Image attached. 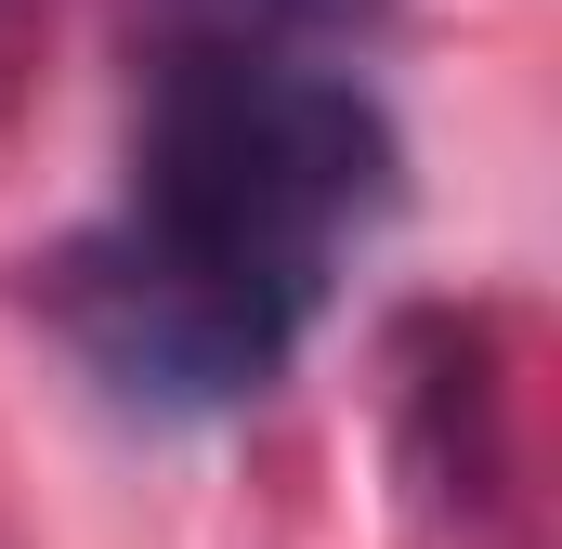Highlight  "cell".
<instances>
[{
  "mask_svg": "<svg viewBox=\"0 0 562 549\" xmlns=\"http://www.w3.org/2000/svg\"><path fill=\"white\" fill-rule=\"evenodd\" d=\"M393 197V132L353 79L276 40H170L132 223L66 262V340L132 406H236L314 327L340 249Z\"/></svg>",
  "mask_w": 562,
  "mask_h": 549,
  "instance_id": "6da1fadb",
  "label": "cell"
},
{
  "mask_svg": "<svg viewBox=\"0 0 562 549\" xmlns=\"http://www.w3.org/2000/svg\"><path fill=\"white\" fill-rule=\"evenodd\" d=\"M380 0H170V40H276V53H301V40H340Z\"/></svg>",
  "mask_w": 562,
  "mask_h": 549,
  "instance_id": "7a4b0ae2",
  "label": "cell"
}]
</instances>
